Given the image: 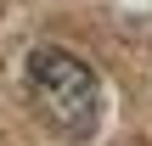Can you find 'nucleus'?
<instances>
[{
	"label": "nucleus",
	"instance_id": "nucleus-1",
	"mask_svg": "<svg viewBox=\"0 0 152 146\" xmlns=\"http://www.w3.org/2000/svg\"><path fill=\"white\" fill-rule=\"evenodd\" d=\"M23 79H28V96H34V107H39V118L51 129H62L73 141L96 135V124H102V79L90 73L85 56L39 45V51H28Z\"/></svg>",
	"mask_w": 152,
	"mask_h": 146
}]
</instances>
